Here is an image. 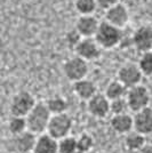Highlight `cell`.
Instances as JSON below:
<instances>
[{
    "label": "cell",
    "instance_id": "obj_5",
    "mask_svg": "<svg viewBox=\"0 0 152 153\" xmlns=\"http://www.w3.org/2000/svg\"><path fill=\"white\" fill-rule=\"evenodd\" d=\"M89 72L88 62L85 61L79 56H72L68 58L63 64V73L66 76V79L71 82H77L83 79H86V76Z\"/></svg>",
    "mask_w": 152,
    "mask_h": 153
},
{
    "label": "cell",
    "instance_id": "obj_30",
    "mask_svg": "<svg viewBox=\"0 0 152 153\" xmlns=\"http://www.w3.org/2000/svg\"><path fill=\"white\" fill-rule=\"evenodd\" d=\"M97 153H107V152H97Z\"/></svg>",
    "mask_w": 152,
    "mask_h": 153
},
{
    "label": "cell",
    "instance_id": "obj_18",
    "mask_svg": "<svg viewBox=\"0 0 152 153\" xmlns=\"http://www.w3.org/2000/svg\"><path fill=\"white\" fill-rule=\"evenodd\" d=\"M125 147L132 152H141L146 146L145 136L137 131H132L125 136Z\"/></svg>",
    "mask_w": 152,
    "mask_h": 153
},
{
    "label": "cell",
    "instance_id": "obj_7",
    "mask_svg": "<svg viewBox=\"0 0 152 153\" xmlns=\"http://www.w3.org/2000/svg\"><path fill=\"white\" fill-rule=\"evenodd\" d=\"M143 73L139 69V64L126 63L121 65L117 73V79L120 81L127 89L141 85Z\"/></svg>",
    "mask_w": 152,
    "mask_h": 153
},
{
    "label": "cell",
    "instance_id": "obj_26",
    "mask_svg": "<svg viewBox=\"0 0 152 153\" xmlns=\"http://www.w3.org/2000/svg\"><path fill=\"white\" fill-rule=\"evenodd\" d=\"M77 143H78V150H79V152L81 153L90 152L93 146H94V140L88 134L80 135L77 138Z\"/></svg>",
    "mask_w": 152,
    "mask_h": 153
},
{
    "label": "cell",
    "instance_id": "obj_10",
    "mask_svg": "<svg viewBox=\"0 0 152 153\" xmlns=\"http://www.w3.org/2000/svg\"><path fill=\"white\" fill-rule=\"evenodd\" d=\"M104 21L119 29H124L129 21V13L127 7L121 2L110 7L105 10Z\"/></svg>",
    "mask_w": 152,
    "mask_h": 153
},
{
    "label": "cell",
    "instance_id": "obj_24",
    "mask_svg": "<svg viewBox=\"0 0 152 153\" xmlns=\"http://www.w3.org/2000/svg\"><path fill=\"white\" fill-rule=\"evenodd\" d=\"M139 66L143 76H152V51L141 55L139 61Z\"/></svg>",
    "mask_w": 152,
    "mask_h": 153
},
{
    "label": "cell",
    "instance_id": "obj_27",
    "mask_svg": "<svg viewBox=\"0 0 152 153\" xmlns=\"http://www.w3.org/2000/svg\"><path fill=\"white\" fill-rule=\"evenodd\" d=\"M83 40V37L80 36V33L77 31L76 27L73 30H70L66 34H65V42L69 46L70 48L76 49V47L79 45V42Z\"/></svg>",
    "mask_w": 152,
    "mask_h": 153
},
{
    "label": "cell",
    "instance_id": "obj_14",
    "mask_svg": "<svg viewBox=\"0 0 152 153\" xmlns=\"http://www.w3.org/2000/svg\"><path fill=\"white\" fill-rule=\"evenodd\" d=\"M110 126L117 134L127 135L134 130V118L128 113L119 115H112Z\"/></svg>",
    "mask_w": 152,
    "mask_h": 153
},
{
    "label": "cell",
    "instance_id": "obj_28",
    "mask_svg": "<svg viewBox=\"0 0 152 153\" xmlns=\"http://www.w3.org/2000/svg\"><path fill=\"white\" fill-rule=\"evenodd\" d=\"M97 1V5H98V8L101 9H104L107 10L110 7L114 6L117 4H119V0H96Z\"/></svg>",
    "mask_w": 152,
    "mask_h": 153
},
{
    "label": "cell",
    "instance_id": "obj_9",
    "mask_svg": "<svg viewBox=\"0 0 152 153\" xmlns=\"http://www.w3.org/2000/svg\"><path fill=\"white\" fill-rule=\"evenodd\" d=\"M101 46L97 44L95 38H83L76 47V55L87 62L96 61L101 56Z\"/></svg>",
    "mask_w": 152,
    "mask_h": 153
},
{
    "label": "cell",
    "instance_id": "obj_25",
    "mask_svg": "<svg viewBox=\"0 0 152 153\" xmlns=\"http://www.w3.org/2000/svg\"><path fill=\"white\" fill-rule=\"evenodd\" d=\"M129 110L128 103L125 98H119V100H114L110 101V113L112 115H119L128 113L127 111Z\"/></svg>",
    "mask_w": 152,
    "mask_h": 153
},
{
    "label": "cell",
    "instance_id": "obj_31",
    "mask_svg": "<svg viewBox=\"0 0 152 153\" xmlns=\"http://www.w3.org/2000/svg\"><path fill=\"white\" fill-rule=\"evenodd\" d=\"M78 153H81V152H78Z\"/></svg>",
    "mask_w": 152,
    "mask_h": 153
},
{
    "label": "cell",
    "instance_id": "obj_22",
    "mask_svg": "<svg viewBox=\"0 0 152 153\" xmlns=\"http://www.w3.org/2000/svg\"><path fill=\"white\" fill-rule=\"evenodd\" d=\"M75 7L79 15H94L98 5L96 0H75Z\"/></svg>",
    "mask_w": 152,
    "mask_h": 153
},
{
    "label": "cell",
    "instance_id": "obj_2",
    "mask_svg": "<svg viewBox=\"0 0 152 153\" xmlns=\"http://www.w3.org/2000/svg\"><path fill=\"white\" fill-rule=\"evenodd\" d=\"M95 40L102 49H113L120 45L124 40L122 29L103 21L100 24L95 36Z\"/></svg>",
    "mask_w": 152,
    "mask_h": 153
},
{
    "label": "cell",
    "instance_id": "obj_29",
    "mask_svg": "<svg viewBox=\"0 0 152 153\" xmlns=\"http://www.w3.org/2000/svg\"><path fill=\"white\" fill-rule=\"evenodd\" d=\"M139 153H152V144H146V146Z\"/></svg>",
    "mask_w": 152,
    "mask_h": 153
},
{
    "label": "cell",
    "instance_id": "obj_4",
    "mask_svg": "<svg viewBox=\"0 0 152 153\" xmlns=\"http://www.w3.org/2000/svg\"><path fill=\"white\" fill-rule=\"evenodd\" d=\"M73 127V120L68 113L51 115V121L47 128V134H49L55 140H61L70 136Z\"/></svg>",
    "mask_w": 152,
    "mask_h": 153
},
{
    "label": "cell",
    "instance_id": "obj_20",
    "mask_svg": "<svg viewBox=\"0 0 152 153\" xmlns=\"http://www.w3.org/2000/svg\"><path fill=\"white\" fill-rule=\"evenodd\" d=\"M46 105H47L48 110L51 111V115L66 113V110L69 106L66 100L61 96H53L51 98H48L46 102Z\"/></svg>",
    "mask_w": 152,
    "mask_h": 153
},
{
    "label": "cell",
    "instance_id": "obj_19",
    "mask_svg": "<svg viewBox=\"0 0 152 153\" xmlns=\"http://www.w3.org/2000/svg\"><path fill=\"white\" fill-rule=\"evenodd\" d=\"M127 91H128V89L117 79V80L111 81L107 86L104 94L110 101H114V100H119V98H125L127 95Z\"/></svg>",
    "mask_w": 152,
    "mask_h": 153
},
{
    "label": "cell",
    "instance_id": "obj_23",
    "mask_svg": "<svg viewBox=\"0 0 152 153\" xmlns=\"http://www.w3.org/2000/svg\"><path fill=\"white\" fill-rule=\"evenodd\" d=\"M58 152L60 153H78V143L76 137L68 136L58 140Z\"/></svg>",
    "mask_w": 152,
    "mask_h": 153
},
{
    "label": "cell",
    "instance_id": "obj_6",
    "mask_svg": "<svg viewBox=\"0 0 152 153\" xmlns=\"http://www.w3.org/2000/svg\"><path fill=\"white\" fill-rule=\"evenodd\" d=\"M126 101L128 103L129 110L133 111L134 113H136L141 110L150 106L151 95L146 87H144L143 85H139V86H135L133 88L128 89Z\"/></svg>",
    "mask_w": 152,
    "mask_h": 153
},
{
    "label": "cell",
    "instance_id": "obj_11",
    "mask_svg": "<svg viewBox=\"0 0 152 153\" xmlns=\"http://www.w3.org/2000/svg\"><path fill=\"white\" fill-rule=\"evenodd\" d=\"M101 22L94 15H79L76 22V30L83 38H95Z\"/></svg>",
    "mask_w": 152,
    "mask_h": 153
},
{
    "label": "cell",
    "instance_id": "obj_3",
    "mask_svg": "<svg viewBox=\"0 0 152 153\" xmlns=\"http://www.w3.org/2000/svg\"><path fill=\"white\" fill-rule=\"evenodd\" d=\"M36 98L31 93L22 90L16 93L12 97V101L9 104V111L12 117H23L26 118L36 106Z\"/></svg>",
    "mask_w": 152,
    "mask_h": 153
},
{
    "label": "cell",
    "instance_id": "obj_1",
    "mask_svg": "<svg viewBox=\"0 0 152 153\" xmlns=\"http://www.w3.org/2000/svg\"><path fill=\"white\" fill-rule=\"evenodd\" d=\"M51 118V113L47 108L46 103H37L33 110L26 117L28 130L36 135L45 134L47 131Z\"/></svg>",
    "mask_w": 152,
    "mask_h": 153
},
{
    "label": "cell",
    "instance_id": "obj_21",
    "mask_svg": "<svg viewBox=\"0 0 152 153\" xmlns=\"http://www.w3.org/2000/svg\"><path fill=\"white\" fill-rule=\"evenodd\" d=\"M8 130L14 136H19V135L25 133L26 130H28L26 118H23V117H12L9 119V121H8Z\"/></svg>",
    "mask_w": 152,
    "mask_h": 153
},
{
    "label": "cell",
    "instance_id": "obj_17",
    "mask_svg": "<svg viewBox=\"0 0 152 153\" xmlns=\"http://www.w3.org/2000/svg\"><path fill=\"white\" fill-rule=\"evenodd\" d=\"M32 153H60L58 152V140L51 137L47 133L38 135L36 146Z\"/></svg>",
    "mask_w": 152,
    "mask_h": 153
},
{
    "label": "cell",
    "instance_id": "obj_12",
    "mask_svg": "<svg viewBox=\"0 0 152 153\" xmlns=\"http://www.w3.org/2000/svg\"><path fill=\"white\" fill-rule=\"evenodd\" d=\"M87 108L89 113L96 118H107L110 114V100L105 96V94L97 93L87 102Z\"/></svg>",
    "mask_w": 152,
    "mask_h": 153
},
{
    "label": "cell",
    "instance_id": "obj_16",
    "mask_svg": "<svg viewBox=\"0 0 152 153\" xmlns=\"http://www.w3.org/2000/svg\"><path fill=\"white\" fill-rule=\"evenodd\" d=\"M38 135L33 134L31 131L26 130L25 133L15 136L14 146L19 153H32L36 146Z\"/></svg>",
    "mask_w": 152,
    "mask_h": 153
},
{
    "label": "cell",
    "instance_id": "obj_15",
    "mask_svg": "<svg viewBox=\"0 0 152 153\" xmlns=\"http://www.w3.org/2000/svg\"><path fill=\"white\" fill-rule=\"evenodd\" d=\"M73 91L80 100L88 102L97 94V87L94 81L86 78L73 83Z\"/></svg>",
    "mask_w": 152,
    "mask_h": 153
},
{
    "label": "cell",
    "instance_id": "obj_13",
    "mask_svg": "<svg viewBox=\"0 0 152 153\" xmlns=\"http://www.w3.org/2000/svg\"><path fill=\"white\" fill-rule=\"evenodd\" d=\"M134 130L139 134H152V108H143L134 114Z\"/></svg>",
    "mask_w": 152,
    "mask_h": 153
},
{
    "label": "cell",
    "instance_id": "obj_8",
    "mask_svg": "<svg viewBox=\"0 0 152 153\" xmlns=\"http://www.w3.org/2000/svg\"><path fill=\"white\" fill-rule=\"evenodd\" d=\"M132 45L142 54L152 51V26L141 25L132 34Z\"/></svg>",
    "mask_w": 152,
    "mask_h": 153
}]
</instances>
